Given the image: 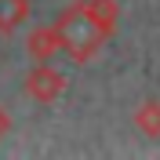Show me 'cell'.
I'll return each instance as SVG.
<instances>
[{"instance_id":"6da1fadb","label":"cell","mask_w":160,"mask_h":160,"mask_svg":"<svg viewBox=\"0 0 160 160\" xmlns=\"http://www.w3.org/2000/svg\"><path fill=\"white\" fill-rule=\"evenodd\" d=\"M51 26H55V33H58L62 55H66L69 62H77V66H88V62L106 48V40H109V33L102 29V22L91 15L88 0H77V4H69V8H62L58 18L51 22Z\"/></svg>"},{"instance_id":"277c9868","label":"cell","mask_w":160,"mask_h":160,"mask_svg":"<svg viewBox=\"0 0 160 160\" xmlns=\"http://www.w3.org/2000/svg\"><path fill=\"white\" fill-rule=\"evenodd\" d=\"M33 15V0H0V37L18 33Z\"/></svg>"},{"instance_id":"3957f363","label":"cell","mask_w":160,"mask_h":160,"mask_svg":"<svg viewBox=\"0 0 160 160\" xmlns=\"http://www.w3.org/2000/svg\"><path fill=\"white\" fill-rule=\"evenodd\" d=\"M26 51H29L33 62H51L55 55H62V44H58L55 26H37V29L26 37Z\"/></svg>"},{"instance_id":"7a4b0ae2","label":"cell","mask_w":160,"mask_h":160,"mask_svg":"<svg viewBox=\"0 0 160 160\" xmlns=\"http://www.w3.org/2000/svg\"><path fill=\"white\" fill-rule=\"evenodd\" d=\"M66 73H58L51 62H37L29 73H26V80H22V88H26V95H29L33 102H40V106H51V102H58L62 95H66Z\"/></svg>"},{"instance_id":"5b68a950","label":"cell","mask_w":160,"mask_h":160,"mask_svg":"<svg viewBox=\"0 0 160 160\" xmlns=\"http://www.w3.org/2000/svg\"><path fill=\"white\" fill-rule=\"evenodd\" d=\"M131 124L146 135V138H160V98H146L138 102V109L131 117Z\"/></svg>"},{"instance_id":"52a82bcc","label":"cell","mask_w":160,"mask_h":160,"mask_svg":"<svg viewBox=\"0 0 160 160\" xmlns=\"http://www.w3.org/2000/svg\"><path fill=\"white\" fill-rule=\"evenodd\" d=\"M8 131H11V117H8V113H4V106H0V138H4Z\"/></svg>"},{"instance_id":"8992f818","label":"cell","mask_w":160,"mask_h":160,"mask_svg":"<svg viewBox=\"0 0 160 160\" xmlns=\"http://www.w3.org/2000/svg\"><path fill=\"white\" fill-rule=\"evenodd\" d=\"M88 8H91V15L102 22V29L113 37L117 26H120V4L117 0H88Z\"/></svg>"}]
</instances>
